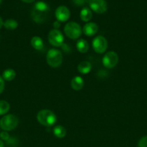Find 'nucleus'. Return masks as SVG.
I'll return each mask as SVG.
<instances>
[{
  "label": "nucleus",
  "mask_w": 147,
  "mask_h": 147,
  "mask_svg": "<svg viewBox=\"0 0 147 147\" xmlns=\"http://www.w3.org/2000/svg\"><path fill=\"white\" fill-rule=\"evenodd\" d=\"M37 120L38 123L43 126L50 127L56 123L57 117L52 111L43 109L37 113Z\"/></svg>",
  "instance_id": "nucleus-1"
},
{
  "label": "nucleus",
  "mask_w": 147,
  "mask_h": 147,
  "mask_svg": "<svg viewBox=\"0 0 147 147\" xmlns=\"http://www.w3.org/2000/svg\"><path fill=\"white\" fill-rule=\"evenodd\" d=\"M46 61L48 65L53 68L60 67L63 62L62 53L57 49H50L46 55Z\"/></svg>",
  "instance_id": "nucleus-2"
},
{
  "label": "nucleus",
  "mask_w": 147,
  "mask_h": 147,
  "mask_svg": "<svg viewBox=\"0 0 147 147\" xmlns=\"http://www.w3.org/2000/svg\"><path fill=\"white\" fill-rule=\"evenodd\" d=\"M19 124V119L14 114H7L0 120V127L5 131L14 130Z\"/></svg>",
  "instance_id": "nucleus-3"
},
{
  "label": "nucleus",
  "mask_w": 147,
  "mask_h": 147,
  "mask_svg": "<svg viewBox=\"0 0 147 147\" xmlns=\"http://www.w3.org/2000/svg\"><path fill=\"white\" fill-rule=\"evenodd\" d=\"M82 30L81 26L75 22H70L64 27V33L69 38L77 40L82 35Z\"/></svg>",
  "instance_id": "nucleus-4"
},
{
  "label": "nucleus",
  "mask_w": 147,
  "mask_h": 147,
  "mask_svg": "<svg viewBox=\"0 0 147 147\" xmlns=\"http://www.w3.org/2000/svg\"><path fill=\"white\" fill-rule=\"evenodd\" d=\"M48 42L53 47H61L63 45V41H64V37L62 34L61 32L59 31V30H50L49 32L48 36Z\"/></svg>",
  "instance_id": "nucleus-5"
},
{
  "label": "nucleus",
  "mask_w": 147,
  "mask_h": 147,
  "mask_svg": "<svg viewBox=\"0 0 147 147\" xmlns=\"http://www.w3.org/2000/svg\"><path fill=\"white\" fill-rule=\"evenodd\" d=\"M119 60L118 54L114 51H109L102 57V64L106 68L111 69L117 65Z\"/></svg>",
  "instance_id": "nucleus-6"
},
{
  "label": "nucleus",
  "mask_w": 147,
  "mask_h": 147,
  "mask_svg": "<svg viewBox=\"0 0 147 147\" xmlns=\"http://www.w3.org/2000/svg\"><path fill=\"white\" fill-rule=\"evenodd\" d=\"M92 47L97 53L102 54L108 49V43L106 38L103 36H97L92 41Z\"/></svg>",
  "instance_id": "nucleus-7"
},
{
  "label": "nucleus",
  "mask_w": 147,
  "mask_h": 147,
  "mask_svg": "<svg viewBox=\"0 0 147 147\" xmlns=\"http://www.w3.org/2000/svg\"><path fill=\"white\" fill-rule=\"evenodd\" d=\"M89 7L97 14H103L108 9V4L105 0H89Z\"/></svg>",
  "instance_id": "nucleus-8"
},
{
  "label": "nucleus",
  "mask_w": 147,
  "mask_h": 147,
  "mask_svg": "<svg viewBox=\"0 0 147 147\" xmlns=\"http://www.w3.org/2000/svg\"><path fill=\"white\" fill-rule=\"evenodd\" d=\"M55 16L57 21L65 22L70 17V11L66 6H59L55 11Z\"/></svg>",
  "instance_id": "nucleus-9"
},
{
  "label": "nucleus",
  "mask_w": 147,
  "mask_h": 147,
  "mask_svg": "<svg viewBox=\"0 0 147 147\" xmlns=\"http://www.w3.org/2000/svg\"><path fill=\"white\" fill-rule=\"evenodd\" d=\"M83 32L87 37L94 36L98 31V26L95 22H87L83 27Z\"/></svg>",
  "instance_id": "nucleus-10"
},
{
  "label": "nucleus",
  "mask_w": 147,
  "mask_h": 147,
  "mask_svg": "<svg viewBox=\"0 0 147 147\" xmlns=\"http://www.w3.org/2000/svg\"><path fill=\"white\" fill-rule=\"evenodd\" d=\"M84 85V82L83 78L80 76H75L73 78L71 82V86L72 89L74 90H80L83 88Z\"/></svg>",
  "instance_id": "nucleus-11"
},
{
  "label": "nucleus",
  "mask_w": 147,
  "mask_h": 147,
  "mask_svg": "<svg viewBox=\"0 0 147 147\" xmlns=\"http://www.w3.org/2000/svg\"><path fill=\"white\" fill-rule=\"evenodd\" d=\"M47 14L48 13L40 12V11H37L35 9H33V11H32V17H33V20L36 23H40V24L46 22Z\"/></svg>",
  "instance_id": "nucleus-12"
},
{
  "label": "nucleus",
  "mask_w": 147,
  "mask_h": 147,
  "mask_svg": "<svg viewBox=\"0 0 147 147\" xmlns=\"http://www.w3.org/2000/svg\"><path fill=\"white\" fill-rule=\"evenodd\" d=\"M31 43L32 47L36 50H42L44 48V42L41 37H38V36H35L31 39Z\"/></svg>",
  "instance_id": "nucleus-13"
},
{
  "label": "nucleus",
  "mask_w": 147,
  "mask_h": 147,
  "mask_svg": "<svg viewBox=\"0 0 147 147\" xmlns=\"http://www.w3.org/2000/svg\"><path fill=\"white\" fill-rule=\"evenodd\" d=\"M77 70L81 74H88L92 70V64L88 61H82L78 65Z\"/></svg>",
  "instance_id": "nucleus-14"
},
{
  "label": "nucleus",
  "mask_w": 147,
  "mask_h": 147,
  "mask_svg": "<svg viewBox=\"0 0 147 147\" xmlns=\"http://www.w3.org/2000/svg\"><path fill=\"white\" fill-rule=\"evenodd\" d=\"M89 45L87 41L84 39H80L76 42V49L81 53H86L89 50Z\"/></svg>",
  "instance_id": "nucleus-15"
},
{
  "label": "nucleus",
  "mask_w": 147,
  "mask_h": 147,
  "mask_svg": "<svg viewBox=\"0 0 147 147\" xmlns=\"http://www.w3.org/2000/svg\"><path fill=\"white\" fill-rule=\"evenodd\" d=\"M79 15H80V18L82 21L85 22H89L92 17V12L90 9L84 7L81 10Z\"/></svg>",
  "instance_id": "nucleus-16"
},
{
  "label": "nucleus",
  "mask_w": 147,
  "mask_h": 147,
  "mask_svg": "<svg viewBox=\"0 0 147 147\" xmlns=\"http://www.w3.org/2000/svg\"><path fill=\"white\" fill-rule=\"evenodd\" d=\"M53 134L56 137L59 138V139H63L66 136V130L63 126L58 125V126H55L53 129Z\"/></svg>",
  "instance_id": "nucleus-17"
},
{
  "label": "nucleus",
  "mask_w": 147,
  "mask_h": 147,
  "mask_svg": "<svg viewBox=\"0 0 147 147\" xmlns=\"http://www.w3.org/2000/svg\"><path fill=\"white\" fill-rule=\"evenodd\" d=\"M16 77V72L13 69L8 68L4 70L2 73V78L7 81H12Z\"/></svg>",
  "instance_id": "nucleus-18"
},
{
  "label": "nucleus",
  "mask_w": 147,
  "mask_h": 147,
  "mask_svg": "<svg viewBox=\"0 0 147 147\" xmlns=\"http://www.w3.org/2000/svg\"><path fill=\"white\" fill-rule=\"evenodd\" d=\"M33 9L36 10L37 11H40V12L48 13V11H49V7L44 1H37L35 4Z\"/></svg>",
  "instance_id": "nucleus-19"
},
{
  "label": "nucleus",
  "mask_w": 147,
  "mask_h": 147,
  "mask_svg": "<svg viewBox=\"0 0 147 147\" xmlns=\"http://www.w3.org/2000/svg\"><path fill=\"white\" fill-rule=\"evenodd\" d=\"M4 27L9 30H16L18 27V22L13 19H9L4 22Z\"/></svg>",
  "instance_id": "nucleus-20"
},
{
  "label": "nucleus",
  "mask_w": 147,
  "mask_h": 147,
  "mask_svg": "<svg viewBox=\"0 0 147 147\" xmlns=\"http://www.w3.org/2000/svg\"><path fill=\"white\" fill-rule=\"evenodd\" d=\"M10 105L6 100H0V116L6 114L10 111Z\"/></svg>",
  "instance_id": "nucleus-21"
},
{
  "label": "nucleus",
  "mask_w": 147,
  "mask_h": 147,
  "mask_svg": "<svg viewBox=\"0 0 147 147\" xmlns=\"http://www.w3.org/2000/svg\"><path fill=\"white\" fill-rule=\"evenodd\" d=\"M138 147H147V136H143L138 141Z\"/></svg>",
  "instance_id": "nucleus-22"
},
{
  "label": "nucleus",
  "mask_w": 147,
  "mask_h": 147,
  "mask_svg": "<svg viewBox=\"0 0 147 147\" xmlns=\"http://www.w3.org/2000/svg\"><path fill=\"white\" fill-rule=\"evenodd\" d=\"M0 138H1L2 140L7 141L9 139H10V135H9V134L7 133V131H2L1 134H0Z\"/></svg>",
  "instance_id": "nucleus-23"
},
{
  "label": "nucleus",
  "mask_w": 147,
  "mask_h": 147,
  "mask_svg": "<svg viewBox=\"0 0 147 147\" xmlns=\"http://www.w3.org/2000/svg\"><path fill=\"white\" fill-rule=\"evenodd\" d=\"M76 6H84L88 2V0H72Z\"/></svg>",
  "instance_id": "nucleus-24"
},
{
  "label": "nucleus",
  "mask_w": 147,
  "mask_h": 147,
  "mask_svg": "<svg viewBox=\"0 0 147 147\" xmlns=\"http://www.w3.org/2000/svg\"><path fill=\"white\" fill-rule=\"evenodd\" d=\"M4 86H5V84H4V80L0 76V94L4 91Z\"/></svg>",
  "instance_id": "nucleus-25"
},
{
  "label": "nucleus",
  "mask_w": 147,
  "mask_h": 147,
  "mask_svg": "<svg viewBox=\"0 0 147 147\" xmlns=\"http://www.w3.org/2000/svg\"><path fill=\"white\" fill-rule=\"evenodd\" d=\"M53 27H54V29L58 30V29L61 27V22L59 21H55L54 22H53Z\"/></svg>",
  "instance_id": "nucleus-26"
},
{
  "label": "nucleus",
  "mask_w": 147,
  "mask_h": 147,
  "mask_svg": "<svg viewBox=\"0 0 147 147\" xmlns=\"http://www.w3.org/2000/svg\"><path fill=\"white\" fill-rule=\"evenodd\" d=\"M21 1H22L23 2H25V3H32L33 2V1H35V0H21Z\"/></svg>",
  "instance_id": "nucleus-27"
},
{
  "label": "nucleus",
  "mask_w": 147,
  "mask_h": 147,
  "mask_svg": "<svg viewBox=\"0 0 147 147\" xmlns=\"http://www.w3.org/2000/svg\"><path fill=\"white\" fill-rule=\"evenodd\" d=\"M2 26H4V22H3L2 19H1V17H0V29L2 27Z\"/></svg>",
  "instance_id": "nucleus-28"
},
{
  "label": "nucleus",
  "mask_w": 147,
  "mask_h": 147,
  "mask_svg": "<svg viewBox=\"0 0 147 147\" xmlns=\"http://www.w3.org/2000/svg\"><path fill=\"white\" fill-rule=\"evenodd\" d=\"M0 147H4V142H3L1 140H0Z\"/></svg>",
  "instance_id": "nucleus-29"
},
{
  "label": "nucleus",
  "mask_w": 147,
  "mask_h": 147,
  "mask_svg": "<svg viewBox=\"0 0 147 147\" xmlns=\"http://www.w3.org/2000/svg\"><path fill=\"white\" fill-rule=\"evenodd\" d=\"M1 2H2V0H0V4H1Z\"/></svg>",
  "instance_id": "nucleus-30"
}]
</instances>
